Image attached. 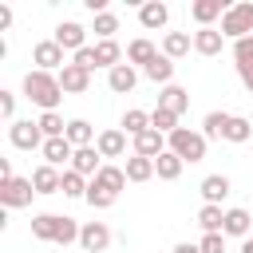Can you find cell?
<instances>
[{
	"label": "cell",
	"mask_w": 253,
	"mask_h": 253,
	"mask_svg": "<svg viewBox=\"0 0 253 253\" xmlns=\"http://www.w3.org/2000/svg\"><path fill=\"white\" fill-rule=\"evenodd\" d=\"M24 99H28V103H36L40 111H55V107L63 103V87H59V75L32 67V71L24 75Z\"/></svg>",
	"instance_id": "6da1fadb"
},
{
	"label": "cell",
	"mask_w": 253,
	"mask_h": 253,
	"mask_svg": "<svg viewBox=\"0 0 253 253\" xmlns=\"http://www.w3.org/2000/svg\"><path fill=\"white\" fill-rule=\"evenodd\" d=\"M206 146H210V138H206L202 130H190V126H178V130L166 138V150H174L182 162H202V158H206Z\"/></svg>",
	"instance_id": "7a4b0ae2"
},
{
	"label": "cell",
	"mask_w": 253,
	"mask_h": 253,
	"mask_svg": "<svg viewBox=\"0 0 253 253\" xmlns=\"http://www.w3.org/2000/svg\"><path fill=\"white\" fill-rule=\"evenodd\" d=\"M221 36H225V40H245V36H253V0L229 4V12L221 16Z\"/></svg>",
	"instance_id": "3957f363"
},
{
	"label": "cell",
	"mask_w": 253,
	"mask_h": 253,
	"mask_svg": "<svg viewBox=\"0 0 253 253\" xmlns=\"http://www.w3.org/2000/svg\"><path fill=\"white\" fill-rule=\"evenodd\" d=\"M8 142L16 146V150H43V130H40V123L36 119H16V123H8Z\"/></svg>",
	"instance_id": "277c9868"
},
{
	"label": "cell",
	"mask_w": 253,
	"mask_h": 253,
	"mask_svg": "<svg viewBox=\"0 0 253 253\" xmlns=\"http://www.w3.org/2000/svg\"><path fill=\"white\" fill-rule=\"evenodd\" d=\"M32 194H36L32 178H8V182H0V202H4V210H24V206H32Z\"/></svg>",
	"instance_id": "5b68a950"
},
{
	"label": "cell",
	"mask_w": 253,
	"mask_h": 253,
	"mask_svg": "<svg viewBox=\"0 0 253 253\" xmlns=\"http://www.w3.org/2000/svg\"><path fill=\"white\" fill-rule=\"evenodd\" d=\"M32 63H36L40 71H51V75H59V71L67 67V59H63V47H59L55 40H40V43L32 47Z\"/></svg>",
	"instance_id": "8992f818"
},
{
	"label": "cell",
	"mask_w": 253,
	"mask_h": 253,
	"mask_svg": "<svg viewBox=\"0 0 253 253\" xmlns=\"http://www.w3.org/2000/svg\"><path fill=\"white\" fill-rule=\"evenodd\" d=\"M79 245H83V253H107V245H111V229H107L103 221H83V229H79Z\"/></svg>",
	"instance_id": "52a82bcc"
},
{
	"label": "cell",
	"mask_w": 253,
	"mask_h": 253,
	"mask_svg": "<svg viewBox=\"0 0 253 253\" xmlns=\"http://www.w3.org/2000/svg\"><path fill=\"white\" fill-rule=\"evenodd\" d=\"M225 12H229L225 0H194V4H190V20H194L198 28H213V20H221Z\"/></svg>",
	"instance_id": "ba28073f"
},
{
	"label": "cell",
	"mask_w": 253,
	"mask_h": 253,
	"mask_svg": "<svg viewBox=\"0 0 253 253\" xmlns=\"http://www.w3.org/2000/svg\"><path fill=\"white\" fill-rule=\"evenodd\" d=\"M63 51H83L87 47V28L83 24H75V20H63L59 28H55V36H51Z\"/></svg>",
	"instance_id": "9c48e42d"
},
{
	"label": "cell",
	"mask_w": 253,
	"mask_h": 253,
	"mask_svg": "<svg viewBox=\"0 0 253 253\" xmlns=\"http://www.w3.org/2000/svg\"><path fill=\"white\" fill-rule=\"evenodd\" d=\"M95 150H99L103 158H123V154H126V130H123V126H107V130H99Z\"/></svg>",
	"instance_id": "30bf717a"
},
{
	"label": "cell",
	"mask_w": 253,
	"mask_h": 253,
	"mask_svg": "<svg viewBox=\"0 0 253 253\" xmlns=\"http://www.w3.org/2000/svg\"><path fill=\"white\" fill-rule=\"evenodd\" d=\"M32 186H36V194H63V170L40 162V166L32 170Z\"/></svg>",
	"instance_id": "8fae6325"
},
{
	"label": "cell",
	"mask_w": 253,
	"mask_h": 253,
	"mask_svg": "<svg viewBox=\"0 0 253 253\" xmlns=\"http://www.w3.org/2000/svg\"><path fill=\"white\" fill-rule=\"evenodd\" d=\"M198 190H202V198H206V206H221V202L229 198V190H233V182H229L225 174H206Z\"/></svg>",
	"instance_id": "7c38bea8"
},
{
	"label": "cell",
	"mask_w": 253,
	"mask_h": 253,
	"mask_svg": "<svg viewBox=\"0 0 253 253\" xmlns=\"http://www.w3.org/2000/svg\"><path fill=\"white\" fill-rule=\"evenodd\" d=\"M249 229H253V213L249 210H241V206H233V210H225V221H221V233L225 237H249Z\"/></svg>",
	"instance_id": "4fadbf2b"
},
{
	"label": "cell",
	"mask_w": 253,
	"mask_h": 253,
	"mask_svg": "<svg viewBox=\"0 0 253 253\" xmlns=\"http://www.w3.org/2000/svg\"><path fill=\"white\" fill-rule=\"evenodd\" d=\"M134 83H138V67H130V63H119V67L107 71V87H111L115 95H130Z\"/></svg>",
	"instance_id": "5bb4252c"
},
{
	"label": "cell",
	"mask_w": 253,
	"mask_h": 253,
	"mask_svg": "<svg viewBox=\"0 0 253 253\" xmlns=\"http://www.w3.org/2000/svg\"><path fill=\"white\" fill-rule=\"evenodd\" d=\"M40 154H43V162H47V166H55V170H59V166H71V158H75V146H71L67 138H47Z\"/></svg>",
	"instance_id": "9a60e30c"
},
{
	"label": "cell",
	"mask_w": 253,
	"mask_h": 253,
	"mask_svg": "<svg viewBox=\"0 0 253 253\" xmlns=\"http://www.w3.org/2000/svg\"><path fill=\"white\" fill-rule=\"evenodd\" d=\"M221 47H225L221 28H198L194 32V51L198 55H221Z\"/></svg>",
	"instance_id": "2e32d148"
},
{
	"label": "cell",
	"mask_w": 253,
	"mask_h": 253,
	"mask_svg": "<svg viewBox=\"0 0 253 253\" xmlns=\"http://www.w3.org/2000/svg\"><path fill=\"white\" fill-rule=\"evenodd\" d=\"M59 87H63V95H83V91L91 87V71H83V67L67 63V67L59 71Z\"/></svg>",
	"instance_id": "e0dca14e"
},
{
	"label": "cell",
	"mask_w": 253,
	"mask_h": 253,
	"mask_svg": "<svg viewBox=\"0 0 253 253\" xmlns=\"http://www.w3.org/2000/svg\"><path fill=\"white\" fill-rule=\"evenodd\" d=\"M158 107H162V111H174V115H186V111H190V91L178 87V83H170V87L158 91Z\"/></svg>",
	"instance_id": "ac0fdd59"
},
{
	"label": "cell",
	"mask_w": 253,
	"mask_h": 253,
	"mask_svg": "<svg viewBox=\"0 0 253 253\" xmlns=\"http://www.w3.org/2000/svg\"><path fill=\"white\" fill-rule=\"evenodd\" d=\"M166 20H170V8L162 4V0H146V4H138V24L142 28H166Z\"/></svg>",
	"instance_id": "d6986e66"
},
{
	"label": "cell",
	"mask_w": 253,
	"mask_h": 253,
	"mask_svg": "<svg viewBox=\"0 0 253 253\" xmlns=\"http://www.w3.org/2000/svg\"><path fill=\"white\" fill-rule=\"evenodd\" d=\"M154 59H158V47H154L146 36H138V40L126 43V63H130V67H146V63H154Z\"/></svg>",
	"instance_id": "ffe728a7"
},
{
	"label": "cell",
	"mask_w": 253,
	"mask_h": 253,
	"mask_svg": "<svg viewBox=\"0 0 253 253\" xmlns=\"http://www.w3.org/2000/svg\"><path fill=\"white\" fill-rule=\"evenodd\" d=\"M63 138H67L75 150H83V146H95L99 134H95V126H91L87 119H67V134H63Z\"/></svg>",
	"instance_id": "44dd1931"
},
{
	"label": "cell",
	"mask_w": 253,
	"mask_h": 253,
	"mask_svg": "<svg viewBox=\"0 0 253 253\" xmlns=\"http://www.w3.org/2000/svg\"><path fill=\"white\" fill-rule=\"evenodd\" d=\"M103 154L95 150V146H83V150H75V158H71V166L67 170H75V174H83V178H95L99 170H103V162H99Z\"/></svg>",
	"instance_id": "7402d4cb"
},
{
	"label": "cell",
	"mask_w": 253,
	"mask_h": 253,
	"mask_svg": "<svg viewBox=\"0 0 253 253\" xmlns=\"http://www.w3.org/2000/svg\"><path fill=\"white\" fill-rule=\"evenodd\" d=\"M91 182H99L107 194H115V198H119V194H123V186H126V170H123V166H115V162H103V170H99Z\"/></svg>",
	"instance_id": "603a6c76"
},
{
	"label": "cell",
	"mask_w": 253,
	"mask_h": 253,
	"mask_svg": "<svg viewBox=\"0 0 253 253\" xmlns=\"http://www.w3.org/2000/svg\"><path fill=\"white\" fill-rule=\"evenodd\" d=\"M142 75H146V79H150V83H158V87H170V83H174V59H170V55H162V51H158V59H154V63H146V67H142Z\"/></svg>",
	"instance_id": "cb8c5ba5"
},
{
	"label": "cell",
	"mask_w": 253,
	"mask_h": 253,
	"mask_svg": "<svg viewBox=\"0 0 253 253\" xmlns=\"http://www.w3.org/2000/svg\"><path fill=\"white\" fill-rule=\"evenodd\" d=\"M59 217H63V213H32V237H36V241H51V245H55Z\"/></svg>",
	"instance_id": "d4e9b609"
},
{
	"label": "cell",
	"mask_w": 253,
	"mask_h": 253,
	"mask_svg": "<svg viewBox=\"0 0 253 253\" xmlns=\"http://www.w3.org/2000/svg\"><path fill=\"white\" fill-rule=\"evenodd\" d=\"M190 47H194V36L190 32H166L162 36V55H170V59L190 55Z\"/></svg>",
	"instance_id": "484cf974"
},
{
	"label": "cell",
	"mask_w": 253,
	"mask_h": 253,
	"mask_svg": "<svg viewBox=\"0 0 253 253\" xmlns=\"http://www.w3.org/2000/svg\"><path fill=\"white\" fill-rule=\"evenodd\" d=\"M162 150H166V134H158L154 126L142 130V134L134 138V154H142V158H158Z\"/></svg>",
	"instance_id": "4316f807"
},
{
	"label": "cell",
	"mask_w": 253,
	"mask_h": 253,
	"mask_svg": "<svg viewBox=\"0 0 253 253\" xmlns=\"http://www.w3.org/2000/svg\"><path fill=\"white\" fill-rule=\"evenodd\" d=\"M123 170H126V182H150V178H154V158H142V154H126Z\"/></svg>",
	"instance_id": "83f0119b"
},
{
	"label": "cell",
	"mask_w": 253,
	"mask_h": 253,
	"mask_svg": "<svg viewBox=\"0 0 253 253\" xmlns=\"http://www.w3.org/2000/svg\"><path fill=\"white\" fill-rule=\"evenodd\" d=\"M95 63L107 67V71L119 67V63H123V47H119L115 40H95Z\"/></svg>",
	"instance_id": "f1b7e54d"
},
{
	"label": "cell",
	"mask_w": 253,
	"mask_h": 253,
	"mask_svg": "<svg viewBox=\"0 0 253 253\" xmlns=\"http://www.w3.org/2000/svg\"><path fill=\"white\" fill-rule=\"evenodd\" d=\"M182 166H186V162H182V158H178L174 150H162V154L154 158V174H158L162 182H174V178L182 174Z\"/></svg>",
	"instance_id": "f546056e"
},
{
	"label": "cell",
	"mask_w": 253,
	"mask_h": 253,
	"mask_svg": "<svg viewBox=\"0 0 253 253\" xmlns=\"http://www.w3.org/2000/svg\"><path fill=\"white\" fill-rule=\"evenodd\" d=\"M40 130H43V138H63L67 134V123H63V115L59 111H40Z\"/></svg>",
	"instance_id": "4dcf8cb0"
},
{
	"label": "cell",
	"mask_w": 253,
	"mask_h": 253,
	"mask_svg": "<svg viewBox=\"0 0 253 253\" xmlns=\"http://www.w3.org/2000/svg\"><path fill=\"white\" fill-rule=\"evenodd\" d=\"M123 130H126L130 138H138L142 130H150V111H138V107H130V111L123 115Z\"/></svg>",
	"instance_id": "1f68e13d"
},
{
	"label": "cell",
	"mask_w": 253,
	"mask_h": 253,
	"mask_svg": "<svg viewBox=\"0 0 253 253\" xmlns=\"http://www.w3.org/2000/svg\"><path fill=\"white\" fill-rule=\"evenodd\" d=\"M253 138V123L245 115H229V126H225V142H249Z\"/></svg>",
	"instance_id": "d6a6232c"
},
{
	"label": "cell",
	"mask_w": 253,
	"mask_h": 253,
	"mask_svg": "<svg viewBox=\"0 0 253 253\" xmlns=\"http://www.w3.org/2000/svg\"><path fill=\"white\" fill-rule=\"evenodd\" d=\"M221 221H225V210H221V206H202V210H198L202 233H221Z\"/></svg>",
	"instance_id": "836d02e7"
},
{
	"label": "cell",
	"mask_w": 253,
	"mask_h": 253,
	"mask_svg": "<svg viewBox=\"0 0 253 253\" xmlns=\"http://www.w3.org/2000/svg\"><path fill=\"white\" fill-rule=\"evenodd\" d=\"M178 119H182V115H174V111H162V107H154V111H150V126H154L158 134H166V138L178 130Z\"/></svg>",
	"instance_id": "e575fe53"
},
{
	"label": "cell",
	"mask_w": 253,
	"mask_h": 253,
	"mask_svg": "<svg viewBox=\"0 0 253 253\" xmlns=\"http://www.w3.org/2000/svg\"><path fill=\"white\" fill-rule=\"evenodd\" d=\"M225 126H229V115L225 111H210L202 119V134L206 138H225Z\"/></svg>",
	"instance_id": "d590c367"
},
{
	"label": "cell",
	"mask_w": 253,
	"mask_h": 253,
	"mask_svg": "<svg viewBox=\"0 0 253 253\" xmlns=\"http://www.w3.org/2000/svg\"><path fill=\"white\" fill-rule=\"evenodd\" d=\"M91 32H95L99 40H115V32H119V16H115V12H99L95 24H91Z\"/></svg>",
	"instance_id": "8d00e7d4"
},
{
	"label": "cell",
	"mask_w": 253,
	"mask_h": 253,
	"mask_svg": "<svg viewBox=\"0 0 253 253\" xmlns=\"http://www.w3.org/2000/svg\"><path fill=\"white\" fill-rule=\"evenodd\" d=\"M87 186H91V178H83L75 170H63V194L67 198H87Z\"/></svg>",
	"instance_id": "74e56055"
},
{
	"label": "cell",
	"mask_w": 253,
	"mask_h": 253,
	"mask_svg": "<svg viewBox=\"0 0 253 253\" xmlns=\"http://www.w3.org/2000/svg\"><path fill=\"white\" fill-rule=\"evenodd\" d=\"M83 202H87L91 210H111V206H115V194H107V190H103L99 182H91V186H87V198H83Z\"/></svg>",
	"instance_id": "f35d334b"
},
{
	"label": "cell",
	"mask_w": 253,
	"mask_h": 253,
	"mask_svg": "<svg viewBox=\"0 0 253 253\" xmlns=\"http://www.w3.org/2000/svg\"><path fill=\"white\" fill-rule=\"evenodd\" d=\"M198 249L202 253H225V233H202Z\"/></svg>",
	"instance_id": "ab89813d"
},
{
	"label": "cell",
	"mask_w": 253,
	"mask_h": 253,
	"mask_svg": "<svg viewBox=\"0 0 253 253\" xmlns=\"http://www.w3.org/2000/svg\"><path fill=\"white\" fill-rule=\"evenodd\" d=\"M75 67H83V71H95L99 63H95V43H87L83 51H75V59H71Z\"/></svg>",
	"instance_id": "60d3db41"
},
{
	"label": "cell",
	"mask_w": 253,
	"mask_h": 253,
	"mask_svg": "<svg viewBox=\"0 0 253 253\" xmlns=\"http://www.w3.org/2000/svg\"><path fill=\"white\" fill-rule=\"evenodd\" d=\"M253 59V40H233V63H249Z\"/></svg>",
	"instance_id": "b9f144b4"
},
{
	"label": "cell",
	"mask_w": 253,
	"mask_h": 253,
	"mask_svg": "<svg viewBox=\"0 0 253 253\" xmlns=\"http://www.w3.org/2000/svg\"><path fill=\"white\" fill-rule=\"evenodd\" d=\"M0 115H4L8 123H16V95H12V91H0Z\"/></svg>",
	"instance_id": "7bdbcfd3"
},
{
	"label": "cell",
	"mask_w": 253,
	"mask_h": 253,
	"mask_svg": "<svg viewBox=\"0 0 253 253\" xmlns=\"http://www.w3.org/2000/svg\"><path fill=\"white\" fill-rule=\"evenodd\" d=\"M237 79H241V83H245V91L253 95V59H249V63H237Z\"/></svg>",
	"instance_id": "ee69618b"
},
{
	"label": "cell",
	"mask_w": 253,
	"mask_h": 253,
	"mask_svg": "<svg viewBox=\"0 0 253 253\" xmlns=\"http://www.w3.org/2000/svg\"><path fill=\"white\" fill-rule=\"evenodd\" d=\"M8 28H12V8L0 4V32H8Z\"/></svg>",
	"instance_id": "f6af8a7d"
},
{
	"label": "cell",
	"mask_w": 253,
	"mask_h": 253,
	"mask_svg": "<svg viewBox=\"0 0 253 253\" xmlns=\"http://www.w3.org/2000/svg\"><path fill=\"white\" fill-rule=\"evenodd\" d=\"M170 253H202V249H198V241H178Z\"/></svg>",
	"instance_id": "bcb514c9"
},
{
	"label": "cell",
	"mask_w": 253,
	"mask_h": 253,
	"mask_svg": "<svg viewBox=\"0 0 253 253\" xmlns=\"http://www.w3.org/2000/svg\"><path fill=\"white\" fill-rule=\"evenodd\" d=\"M8 178H16L12 174V158H0V182H8Z\"/></svg>",
	"instance_id": "7dc6e473"
},
{
	"label": "cell",
	"mask_w": 253,
	"mask_h": 253,
	"mask_svg": "<svg viewBox=\"0 0 253 253\" xmlns=\"http://www.w3.org/2000/svg\"><path fill=\"white\" fill-rule=\"evenodd\" d=\"M241 253H253V237H245V241H241Z\"/></svg>",
	"instance_id": "c3c4849f"
},
{
	"label": "cell",
	"mask_w": 253,
	"mask_h": 253,
	"mask_svg": "<svg viewBox=\"0 0 253 253\" xmlns=\"http://www.w3.org/2000/svg\"><path fill=\"white\" fill-rule=\"evenodd\" d=\"M249 40H253V36H249Z\"/></svg>",
	"instance_id": "681fc988"
}]
</instances>
